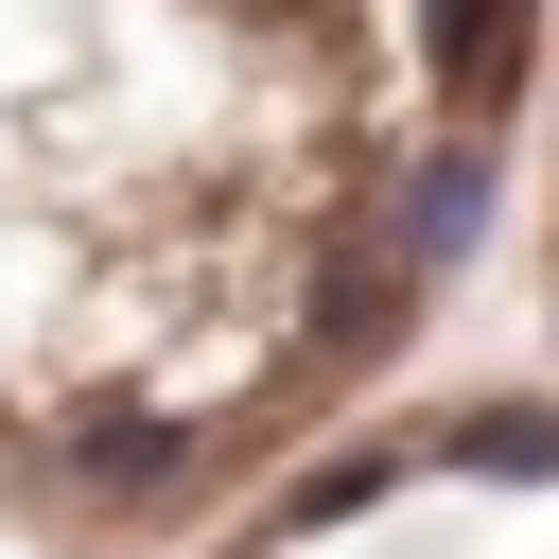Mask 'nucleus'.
Instances as JSON below:
<instances>
[{"instance_id": "1", "label": "nucleus", "mask_w": 559, "mask_h": 559, "mask_svg": "<svg viewBox=\"0 0 559 559\" xmlns=\"http://www.w3.org/2000/svg\"><path fill=\"white\" fill-rule=\"evenodd\" d=\"M472 227H489V140H437V157L402 175V227H384V262H402V280H437Z\"/></svg>"}, {"instance_id": "2", "label": "nucleus", "mask_w": 559, "mask_h": 559, "mask_svg": "<svg viewBox=\"0 0 559 559\" xmlns=\"http://www.w3.org/2000/svg\"><path fill=\"white\" fill-rule=\"evenodd\" d=\"M507 52H524V0H437V70L454 87H507Z\"/></svg>"}, {"instance_id": "3", "label": "nucleus", "mask_w": 559, "mask_h": 559, "mask_svg": "<svg viewBox=\"0 0 559 559\" xmlns=\"http://www.w3.org/2000/svg\"><path fill=\"white\" fill-rule=\"evenodd\" d=\"M454 454L472 472H559V419L542 402H489V419H454Z\"/></svg>"}]
</instances>
